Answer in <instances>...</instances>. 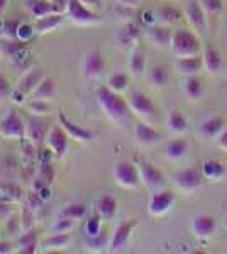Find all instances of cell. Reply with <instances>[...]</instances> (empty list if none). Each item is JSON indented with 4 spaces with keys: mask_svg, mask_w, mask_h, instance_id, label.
I'll use <instances>...</instances> for the list:
<instances>
[{
    "mask_svg": "<svg viewBox=\"0 0 227 254\" xmlns=\"http://www.w3.org/2000/svg\"><path fill=\"white\" fill-rule=\"evenodd\" d=\"M14 214H17V208H15L14 202L5 200V198H0V222L9 220Z\"/></svg>",
    "mask_w": 227,
    "mask_h": 254,
    "instance_id": "46",
    "label": "cell"
},
{
    "mask_svg": "<svg viewBox=\"0 0 227 254\" xmlns=\"http://www.w3.org/2000/svg\"><path fill=\"white\" fill-rule=\"evenodd\" d=\"M80 71L85 80H97L105 71V58L97 49H88L81 55Z\"/></svg>",
    "mask_w": 227,
    "mask_h": 254,
    "instance_id": "11",
    "label": "cell"
},
{
    "mask_svg": "<svg viewBox=\"0 0 227 254\" xmlns=\"http://www.w3.org/2000/svg\"><path fill=\"white\" fill-rule=\"evenodd\" d=\"M51 126L46 122V117L31 116L26 121V139L32 147H41L46 142Z\"/></svg>",
    "mask_w": 227,
    "mask_h": 254,
    "instance_id": "14",
    "label": "cell"
},
{
    "mask_svg": "<svg viewBox=\"0 0 227 254\" xmlns=\"http://www.w3.org/2000/svg\"><path fill=\"white\" fill-rule=\"evenodd\" d=\"M224 225H226V229H227V217H226V219H224Z\"/></svg>",
    "mask_w": 227,
    "mask_h": 254,
    "instance_id": "56",
    "label": "cell"
},
{
    "mask_svg": "<svg viewBox=\"0 0 227 254\" xmlns=\"http://www.w3.org/2000/svg\"><path fill=\"white\" fill-rule=\"evenodd\" d=\"M19 219H20V225H22V231H29V229H32V222H31V220L34 219V215H32L31 208H24L22 215H20Z\"/></svg>",
    "mask_w": 227,
    "mask_h": 254,
    "instance_id": "49",
    "label": "cell"
},
{
    "mask_svg": "<svg viewBox=\"0 0 227 254\" xmlns=\"http://www.w3.org/2000/svg\"><path fill=\"white\" fill-rule=\"evenodd\" d=\"M171 36L173 32L170 29V26H166V24H152V26H148L144 29V38L150 41L152 46L159 49L170 46Z\"/></svg>",
    "mask_w": 227,
    "mask_h": 254,
    "instance_id": "18",
    "label": "cell"
},
{
    "mask_svg": "<svg viewBox=\"0 0 227 254\" xmlns=\"http://www.w3.org/2000/svg\"><path fill=\"white\" fill-rule=\"evenodd\" d=\"M2 58H3V56H2V53H0V63H2Z\"/></svg>",
    "mask_w": 227,
    "mask_h": 254,
    "instance_id": "57",
    "label": "cell"
},
{
    "mask_svg": "<svg viewBox=\"0 0 227 254\" xmlns=\"http://www.w3.org/2000/svg\"><path fill=\"white\" fill-rule=\"evenodd\" d=\"M226 129V121L221 116L207 117L205 121L200 122L199 129H197V136L202 139H217L219 134Z\"/></svg>",
    "mask_w": 227,
    "mask_h": 254,
    "instance_id": "24",
    "label": "cell"
},
{
    "mask_svg": "<svg viewBox=\"0 0 227 254\" xmlns=\"http://www.w3.org/2000/svg\"><path fill=\"white\" fill-rule=\"evenodd\" d=\"M102 232V215L95 212L86 219L85 222V234L86 236H97Z\"/></svg>",
    "mask_w": 227,
    "mask_h": 254,
    "instance_id": "43",
    "label": "cell"
},
{
    "mask_svg": "<svg viewBox=\"0 0 227 254\" xmlns=\"http://www.w3.org/2000/svg\"><path fill=\"white\" fill-rule=\"evenodd\" d=\"M226 41H227V36H226Z\"/></svg>",
    "mask_w": 227,
    "mask_h": 254,
    "instance_id": "58",
    "label": "cell"
},
{
    "mask_svg": "<svg viewBox=\"0 0 227 254\" xmlns=\"http://www.w3.org/2000/svg\"><path fill=\"white\" fill-rule=\"evenodd\" d=\"M176 203V193L166 188H161V190L151 191L150 198H148V214L154 219L164 217L170 214Z\"/></svg>",
    "mask_w": 227,
    "mask_h": 254,
    "instance_id": "7",
    "label": "cell"
},
{
    "mask_svg": "<svg viewBox=\"0 0 227 254\" xmlns=\"http://www.w3.org/2000/svg\"><path fill=\"white\" fill-rule=\"evenodd\" d=\"M12 93V83L9 76H5L3 73H0V100L9 98Z\"/></svg>",
    "mask_w": 227,
    "mask_h": 254,
    "instance_id": "48",
    "label": "cell"
},
{
    "mask_svg": "<svg viewBox=\"0 0 227 254\" xmlns=\"http://www.w3.org/2000/svg\"><path fill=\"white\" fill-rule=\"evenodd\" d=\"M0 193H2V190H0Z\"/></svg>",
    "mask_w": 227,
    "mask_h": 254,
    "instance_id": "59",
    "label": "cell"
},
{
    "mask_svg": "<svg viewBox=\"0 0 227 254\" xmlns=\"http://www.w3.org/2000/svg\"><path fill=\"white\" fill-rule=\"evenodd\" d=\"M0 137L7 141H22L26 137V121L15 109H10L0 121Z\"/></svg>",
    "mask_w": 227,
    "mask_h": 254,
    "instance_id": "8",
    "label": "cell"
},
{
    "mask_svg": "<svg viewBox=\"0 0 227 254\" xmlns=\"http://www.w3.org/2000/svg\"><path fill=\"white\" fill-rule=\"evenodd\" d=\"M126 100H127V105H129L131 112H133L136 117L141 119V121L148 122L156 117L158 109H156L154 102H152L144 92H141V90H131Z\"/></svg>",
    "mask_w": 227,
    "mask_h": 254,
    "instance_id": "9",
    "label": "cell"
},
{
    "mask_svg": "<svg viewBox=\"0 0 227 254\" xmlns=\"http://www.w3.org/2000/svg\"><path fill=\"white\" fill-rule=\"evenodd\" d=\"M97 102L100 105L102 112L112 122H124L131 114V109L127 105V100L121 93L110 90L107 85L97 88Z\"/></svg>",
    "mask_w": 227,
    "mask_h": 254,
    "instance_id": "1",
    "label": "cell"
},
{
    "mask_svg": "<svg viewBox=\"0 0 227 254\" xmlns=\"http://www.w3.org/2000/svg\"><path fill=\"white\" fill-rule=\"evenodd\" d=\"M86 214V208L85 205L81 203H70L60 212V217H68V219H75V220H80L83 219Z\"/></svg>",
    "mask_w": 227,
    "mask_h": 254,
    "instance_id": "42",
    "label": "cell"
},
{
    "mask_svg": "<svg viewBox=\"0 0 227 254\" xmlns=\"http://www.w3.org/2000/svg\"><path fill=\"white\" fill-rule=\"evenodd\" d=\"M139 36H141V27H139L136 22H133V20H129V22H126L121 29L117 31L115 41H117V44L121 48L131 49L134 44H138Z\"/></svg>",
    "mask_w": 227,
    "mask_h": 254,
    "instance_id": "25",
    "label": "cell"
},
{
    "mask_svg": "<svg viewBox=\"0 0 227 254\" xmlns=\"http://www.w3.org/2000/svg\"><path fill=\"white\" fill-rule=\"evenodd\" d=\"M226 102H227V98H226Z\"/></svg>",
    "mask_w": 227,
    "mask_h": 254,
    "instance_id": "61",
    "label": "cell"
},
{
    "mask_svg": "<svg viewBox=\"0 0 227 254\" xmlns=\"http://www.w3.org/2000/svg\"><path fill=\"white\" fill-rule=\"evenodd\" d=\"M117 200L112 195H102L97 200V212L102 215V219H112L117 214Z\"/></svg>",
    "mask_w": 227,
    "mask_h": 254,
    "instance_id": "37",
    "label": "cell"
},
{
    "mask_svg": "<svg viewBox=\"0 0 227 254\" xmlns=\"http://www.w3.org/2000/svg\"><path fill=\"white\" fill-rule=\"evenodd\" d=\"M146 78L152 90H163L170 81V69L164 64H152L146 73Z\"/></svg>",
    "mask_w": 227,
    "mask_h": 254,
    "instance_id": "28",
    "label": "cell"
},
{
    "mask_svg": "<svg viewBox=\"0 0 227 254\" xmlns=\"http://www.w3.org/2000/svg\"><path fill=\"white\" fill-rule=\"evenodd\" d=\"M58 95V87L56 81L51 76H44L41 80V83L34 88V92L31 93L29 98H36V100H46V102H53Z\"/></svg>",
    "mask_w": 227,
    "mask_h": 254,
    "instance_id": "29",
    "label": "cell"
},
{
    "mask_svg": "<svg viewBox=\"0 0 227 254\" xmlns=\"http://www.w3.org/2000/svg\"><path fill=\"white\" fill-rule=\"evenodd\" d=\"M183 17L195 34L205 36V32H207V15H205L199 0H187L185 2Z\"/></svg>",
    "mask_w": 227,
    "mask_h": 254,
    "instance_id": "12",
    "label": "cell"
},
{
    "mask_svg": "<svg viewBox=\"0 0 227 254\" xmlns=\"http://www.w3.org/2000/svg\"><path fill=\"white\" fill-rule=\"evenodd\" d=\"M72 244V232H51L41 241V248L44 253H58L67 249Z\"/></svg>",
    "mask_w": 227,
    "mask_h": 254,
    "instance_id": "26",
    "label": "cell"
},
{
    "mask_svg": "<svg viewBox=\"0 0 227 254\" xmlns=\"http://www.w3.org/2000/svg\"><path fill=\"white\" fill-rule=\"evenodd\" d=\"M204 176L199 168H185L173 175V185L183 195H193L197 190H200Z\"/></svg>",
    "mask_w": 227,
    "mask_h": 254,
    "instance_id": "10",
    "label": "cell"
},
{
    "mask_svg": "<svg viewBox=\"0 0 227 254\" xmlns=\"http://www.w3.org/2000/svg\"><path fill=\"white\" fill-rule=\"evenodd\" d=\"M24 5L29 10V14L32 15V19H39L48 14H53V12H60L49 0H26Z\"/></svg>",
    "mask_w": 227,
    "mask_h": 254,
    "instance_id": "35",
    "label": "cell"
},
{
    "mask_svg": "<svg viewBox=\"0 0 227 254\" xmlns=\"http://www.w3.org/2000/svg\"><path fill=\"white\" fill-rule=\"evenodd\" d=\"M60 126L67 130L70 139H73V141H76V142H92L95 139V134L92 130L85 129V127H81L80 124L73 122L72 119L67 117L65 112H60Z\"/></svg>",
    "mask_w": 227,
    "mask_h": 254,
    "instance_id": "19",
    "label": "cell"
},
{
    "mask_svg": "<svg viewBox=\"0 0 227 254\" xmlns=\"http://www.w3.org/2000/svg\"><path fill=\"white\" fill-rule=\"evenodd\" d=\"M136 165H138L143 187H146L150 191L161 190L164 187V175L152 163L146 161V159H138Z\"/></svg>",
    "mask_w": 227,
    "mask_h": 254,
    "instance_id": "15",
    "label": "cell"
},
{
    "mask_svg": "<svg viewBox=\"0 0 227 254\" xmlns=\"http://www.w3.org/2000/svg\"><path fill=\"white\" fill-rule=\"evenodd\" d=\"M188 142L183 137H175L164 146V158L170 159V161H180L188 154Z\"/></svg>",
    "mask_w": 227,
    "mask_h": 254,
    "instance_id": "31",
    "label": "cell"
},
{
    "mask_svg": "<svg viewBox=\"0 0 227 254\" xmlns=\"http://www.w3.org/2000/svg\"><path fill=\"white\" fill-rule=\"evenodd\" d=\"M134 137L141 146L152 147L161 141V132L151 124H148L146 121H141L134 126Z\"/></svg>",
    "mask_w": 227,
    "mask_h": 254,
    "instance_id": "20",
    "label": "cell"
},
{
    "mask_svg": "<svg viewBox=\"0 0 227 254\" xmlns=\"http://www.w3.org/2000/svg\"><path fill=\"white\" fill-rule=\"evenodd\" d=\"M216 142H217V147H219V149H222V151H226V153H227V127H226V129L222 130V132L217 136Z\"/></svg>",
    "mask_w": 227,
    "mask_h": 254,
    "instance_id": "50",
    "label": "cell"
},
{
    "mask_svg": "<svg viewBox=\"0 0 227 254\" xmlns=\"http://www.w3.org/2000/svg\"><path fill=\"white\" fill-rule=\"evenodd\" d=\"M158 14V19L161 24H166V26H171V24H176L183 19V12H180L176 7L173 5H163L161 9L156 12Z\"/></svg>",
    "mask_w": 227,
    "mask_h": 254,
    "instance_id": "39",
    "label": "cell"
},
{
    "mask_svg": "<svg viewBox=\"0 0 227 254\" xmlns=\"http://www.w3.org/2000/svg\"><path fill=\"white\" fill-rule=\"evenodd\" d=\"M112 178L119 187L126 188V190H136V188H139L143 185L138 165L127 161V159H119V161L114 163Z\"/></svg>",
    "mask_w": 227,
    "mask_h": 254,
    "instance_id": "5",
    "label": "cell"
},
{
    "mask_svg": "<svg viewBox=\"0 0 227 254\" xmlns=\"http://www.w3.org/2000/svg\"><path fill=\"white\" fill-rule=\"evenodd\" d=\"M200 36L195 34L192 29H178L173 31L170 49L175 58H190V56L202 55Z\"/></svg>",
    "mask_w": 227,
    "mask_h": 254,
    "instance_id": "2",
    "label": "cell"
},
{
    "mask_svg": "<svg viewBox=\"0 0 227 254\" xmlns=\"http://www.w3.org/2000/svg\"><path fill=\"white\" fill-rule=\"evenodd\" d=\"M202 9H204L205 15L209 17H217V15L222 14L224 10V2L222 0H199Z\"/></svg>",
    "mask_w": 227,
    "mask_h": 254,
    "instance_id": "41",
    "label": "cell"
},
{
    "mask_svg": "<svg viewBox=\"0 0 227 254\" xmlns=\"http://www.w3.org/2000/svg\"><path fill=\"white\" fill-rule=\"evenodd\" d=\"M68 142H70V136L67 134V130L63 129L61 126H51L46 137V144L49 147L55 156L63 158L68 151Z\"/></svg>",
    "mask_w": 227,
    "mask_h": 254,
    "instance_id": "17",
    "label": "cell"
},
{
    "mask_svg": "<svg viewBox=\"0 0 227 254\" xmlns=\"http://www.w3.org/2000/svg\"><path fill=\"white\" fill-rule=\"evenodd\" d=\"M7 5H9V0H0V17H2V15L5 14Z\"/></svg>",
    "mask_w": 227,
    "mask_h": 254,
    "instance_id": "54",
    "label": "cell"
},
{
    "mask_svg": "<svg viewBox=\"0 0 227 254\" xmlns=\"http://www.w3.org/2000/svg\"><path fill=\"white\" fill-rule=\"evenodd\" d=\"M38 34L34 29V24H29V22H20L19 24V31H17V39L20 41H26L29 43L34 36Z\"/></svg>",
    "mask_w": 227,
    "mask_h": 254,
    "instance_id": "47",
    "label": "cell"
},
{
    "mask_svg": "<svg viewBox=\"0 0 227 254\" xmlns=\"http://www.w3.org/2000/svg\"><path fill=\"white\" fill-rule=\"evenodd\" d=\"M183 93L187 95L188 100H192V102L202 100L205 90H204V83H202V80L199 78V75H197V76H185Z\"/></svg>",
    "mask_w": 227,
    "mask_h": 254,
    "instance_id": "34",
    "label": "cell"
},
{
    "mask_svg": "<svg viewBox=\"0 0 227 254\" xmlns=\"http://www.w3.org/2000/svg\"><path fill=\"white\" fill-rule=\"evenodd\" d=\"M12 244L10 243H0V254L2 253H10L12 251Z\"/></svg>",
    "mask_w": 227,
    "mask_h": 254,
    "instance_id": "53",
    "label": "cell"
},
{
    "mask_svg": "<svg viewBox=\"0 0 227 254\" xmlns=\"http://www.w3.org/2000/svg\"><path fill=\"white\" fill-rule=\"evenodd\" d=\"M81 3H83V5H86V7H88V9H92V10H97L98 7H100L102 0H81Z\"/></svg>",
    "mask_w": 227,
    "mask_h": 254,
    "instance_id": "52",
    "label": "cell"
},
{
    "mask_svg": "<svg viewBox=\"0 0 227 254\" xmlns=\"http://www.w3.org/2000/svg\"><path fill=\"white\" fill-rule=\"evenodd\" d=\"M129 81H131V73L117 71V73H112V75L107 76L105 85L110 90H114V92L124 93L127 88H129Z\"/></svg>",
    "mask_w": 227,
    "mask_h": 254,
    "instance_id": "36",
    "label": "cell"
},
{
    "mask_svg": "<svg viewBox=\"0 0 227 254\" xmlns=\"http://www.w3.org/2000/svg\"><path fill=\"white\" fill-rule=\"evenodd\" d=\"M138 227V220L136 219H127L122 220L117 227L114 229L112 236L109 237V246H107V251L109 253H119L129 244L131 237L134 234V229Z\"/></svg>",
    "mask_w": 227,
    "mask_h": 254,
    "instance_id": "13",
    "label": "cell"
},
{
    "mask_svg": "<svg viewBox=\"0 0 227 254\" xmlns=\"http://www.w3.org/2000/svg\"><path fill=\"white\" fill-rule=\"evenodd\" d=\"M67 22V15L65 12H53L48 14L44 17L34 19V29L38 34H49V32H55L56 29H60L63 24Z\"/></svg>",
    "mask_w": 227,
    "mask_h": 254,
    "instance_id": "21",
    "label": "cell"
},
{
    "mask_svg": "<svg viewBox=\"0 0 227 254\" xmlns=\"http://www.w3.org/2000/svg\"><path fill=\"white\" fill-rule=\"evenodd\" d=\"M2 24H3V19L0 17V39H2Z\"/></svg>",
    "mask_w": 227,
    "mask_h": 254,
    "instance_id": "55",
    "label": "cell"
},
{
    "mask_svg": "<svg viewBox=\"0 0 227 254\" xmlns=\"http://www.w3.org/2000/svg\"><path fill=\"white\" fill-rule=\"evenodd\" d=\"M200 171L204 180H210V182H219L227 175L224 163L219 161V159H205L200 165Z\"/></svg>",
    "mask_w": 227,
    "mask_h": 254,
    "instance_id": "30",
    "label": "cell"
},
{
    "mask_svg": "<svg viewBox=\"0 0 227 254\" xmlns=\"http://www.w3.org/2000/svg\"><path fill=\"white\" fill-rule=\"evenodd\" d=\"M175 68L183 76H197L204 68V60H202V55L190 56V58H176Z\"/></svg>",
    "mask_w": 227,
    "mask_h": 254,
    "instance_id": "27",
    "label": "cell"
},
{
    "mask_svg": "<svg viewBox=\"0 0 227 254\" xmlns=\"http://www.w3.org/2000/svg\"><path fill=\"white\" fill-rule=\"evenodd\" d=\"M0 243H2V239H0Z\"/></svg>",
    "mask_w": 227,
    "mask_h": 254,
    "instance_id": "60",
    "label": "cell"
},
{
    "mask_svg": "<svg viewBox=\"0 0 227 254\" xmlns=\"http://www.w3.org/2000/svg\"><path fill=\"white\" fill-rule=\"evenodd\" d=\"M117 3L122 7H131V9H134V7H138L139 3H141V0H117Z\"/></svg>",
    "mask_w": 227,
    "mask_h": 254,
    "instance_id": "51",
    "label": "cell"
},
{
    "mask_svg": "<svg viewBox=\"0 0 227 254\" xmlns=\"http://www.w3.org/2000/svg\"><path fill=\"white\" fill-rule=\"evenodd\" d=\"M24 107L31 116L36 117H48L51 116L53 107H51V102L46 100H36V98H29V100L24 104Z\"/></svg>",
    "mask_w": 227,
    "mask_h": 254,
    "instance_id": "38",
    "label": "cell"
},
{
    "mask_svg": "<svg viewBox=\"0 0 227 254\" xmlns=\"http://www.w3.org/2000/svg\"><path fill=\"white\" fill-rule=\"evenodd\" d=\"M202 60H204V68L207 69L209 75H217L224 64L219 49L210 43H204L202 46Z\"/></svg>",
    "mask_w": 227,
    "mask_h": 254,
    "instance_id": "23",
    "label": "cell"
},
{
    "mask_svg": "<svg viewBox=\"0 0 227 254\" xmlns=\"http://www.w3.org/2000/svg\"><path fill=\"white\" fill-rule=\"evenodd\" d=\"M190 231L192 234L200 241H205L209 237H212L217 231V222L210 214H197L192 219L190 224Z\"/></svg>",
    "mask_w": 227,
    "mask_h": 254,
    "instance_id": "16",
    "label": "cell"
},
{
    "mask_svg": "<svg viewBox=\"0 0 227 254\" xmlns=\"http://www.w3.org/2000/svg\"><path fill=\"white\" fill-rule=\"evenodd\" d=\"M65 15L76 26H97L102 22L100 14L83 5L81 0H68L65 7Z\"/></svg>",
    "mask_w": 227,
    "mask_h": 254,
    "instance_id": "6",
    "label": "cell"
},
{
    "mask_svg": "<svg viewBox=\"0 0 227 254\" xmlns=\"http://www.w3.org/2000/svg\"><path fill=\"white\" fill-rule=\"evenodd\" d=\"M109 246V239L102 234H97V236H86V241H85V249L90 253H100Z\"/></svg>",
    "mask_w": 227,
    "mask_h": 254,
    "instance_id": "40",
    "label": "cell"
},
{
    "mask_svg": "<svg viewBox=\"0 0 227 254\" xmlns=\"http://www.w3.org/2000/svg\"><path fill=\"white\" fill-rule=\"evenodd\" d=\"M78 220L75 219H68V217H60L58 215V220L53 224L51 232H73L76 229Z\"/></svg>",
    "mask_w": 227,
    "mask_h": 254,
    "instance_id": "44",
    "label": "cell"
},
{
    "mask_svg": "<svg viewBox=\"0 0 227 254\" xmlns=\"http://www.w3.org/2000/svg\"><path fill=\"white\" fill-rule=\"evenodd\" d=\"M166 127L171 134L181 136L188 130V119L183 116V112L178 109H173L166 116Z\"/></svg>",
    "mask_w": 227,
    "mask_h": 254,
    "instance_id": "33",
    "label": "cell"
},
{
    "mask_svg": "<svg viewBox=\"0 0 227 254\" xmlns=\"http://www.w3.org/2000/svg\"><path fill=\"white\" fill-rule=\"evenodd\" d=\"M39 246V234L36 229L24 231L17 239V253L20 254H34Z\"/></svg>",
    "mask_w": 227,
    "mask_h": 254,
    "instance_id": "32",
    "label": "cell"
},
{
    "mask_svg": "<svg viewBox=\"0 0 227 254\" xmlns=\"http://www.w3.org/2000/svg\"><path fill=\"white\" fill-rule=\"evenodd\" d=\"M127 68H129L131 76H134V78H141L146 73V51L141 48L139 43L131 48Z\"/></svg>",
    "mask_w": 227,
    "mask_h": 254,
    "instance_id": "22",
    "label": "cell"
},
{
    "mask_svg": "<svg viewBox=\"0 0 227 254\" xmlns=\"http://www.w3.org/2000/svg\"><path fill=\"white\" fill-rule=\"evenodd\" d=\"M0 53L12 64L27 69L32 66L31 53H29V43L20 39H0Z\"/></svg>",
    "mask_w": 227,
    "mask_h": 254,
    "instance_id": "4",
    "label": "cell"
},
{
    "mask_svg": "<svg viewBox=\"0 0 227 254\" xmlns=\"http://www.w3.org/2000/svg\"><path fill=\"white\" fill-rule=\"evenodd\" d=\"M44 76L46 75L43 73V68L36 66V64H32V66H29L27 69H24L22 76H20V80L17 81L15 88H12V93L9 98L15 105H24Z\"/></svg>",
    "mask_w": 227,
    "mask_h": 254,
    "instance_id": "3",
    "label": "cell"
},
{
    "mask_svg": "<svg viewBox=\"0 0 227 254\" xmlns=\"http://www.w3.org/2000/svg\"><path fill=\"white\" fill-rule=\"evenodd\" d=\"M19 20L15 19H3L2 24V39H17Z\"/></svg>",
    "mask_w": 227,
    "mask_h": 254,
    "instance_id": "45",
    "label": "cell"
}]
</instances>
